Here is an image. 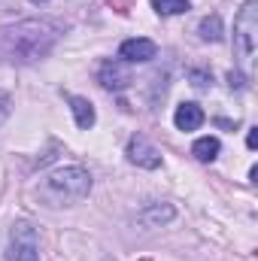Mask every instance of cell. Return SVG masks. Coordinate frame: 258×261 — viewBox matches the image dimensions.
Instances as JSON below:
<instances>
[{"mask_svg":"<svg viewBox=\"0 0 258 261\" xmlns=\"http://www.w3.org/2000/svg\"><path fill=\"white\" fill-rule=\"evenodd\" d=\"M6 110H9V97H6V94L0 91V119L6 116Z\"/></svg>","mask_w":258,"mask_h":261,"instance_id":"2e32d148","label":"cell"},{"mask_svg":"<svg viewBox=\"0 0 258 261\" xmlns=\"http://www.w3.org/2000/svg\"><path fill=\"white\" fill-rule=\"evenodd\" d=\"M128 158L134 161V164H140V167H149V170H155V167L161 164V152H158L146 137H131Z\"/></svg>","mask_w":258,"mask_h":261,"instance_id":"5b68a950","label":"cell"},{"mask_svg":"<svg viewBox=\"0 0 258 261\" xmlns=\"http://www.w3.org/2000/svg\"><path fill=\"white\" fill-rule=\"evenodd\" d=\"M258 40V6L255 3H246L240 9V15L234 18V43H237V52L243 61H249L252 49H255Z\"/></svg>","mask_w":258,"mask_h":261,"instance_id":"3957f363","label":"cell"},{"mask_svg":"<svg viewBox=\"0 0 258 261\" xmlns=\"http://www.w3.org/2000/svg\"><path fill=\"white\" fill-rule=\"evenodd\" d=\"M91 192V176L82 167H61L52 170L49 176H43L37 195L43 197L49 206H67V203H79L82 197Z\"/></svg>","mask_w":258,"mask_h":261,"instance_id":"7a4b0ae2","label":"cell"},{"mask_svg":"<svg viewBox=\"0 0 258 261\" xmlns=\"http://www.w3.org/2000/svg\"><path fill=\"white\" fill-rule=\"evenodd\" d=\"M173 122L179 130H197L203 125V110L197 103H179L176 113H173Z\"/></svg>","mask_w":258,"mask_h":261,"instance_id":"52a82bcc","label":"cell"},{"mask_svg":"<svg viewBox=\"0 0 258 261\" xmlns=\"http://www.w3.org/2000/svg\"><path fill=\"white\" fill-rule=\"evenodd\" d=\"M192 79H194V85H197V88H207V76H203V73H197V70H194Z\"/></svg>","mask_w":258,"mask_h":261,"instance_id":"9a60e30c","label":"cell"},{"mask_svg":"<svg viewBox=\"0 0 258 261\" xmlns=\"http://www.w3.org/2000/svg\"><path fill=\"white\" fill-rule=\"evenodd\" d=\"M152 9L158 15H179L189 12V0H152Z\"/></svg>","mask_w":258,"mask_h":261,"instance_id":"8fae6325","label":"cell"},{"mask_svg":"<svg viewBox=\"0 0 258 261\" xmlns=\"http://www.w3.org/2000/svg\"><path fill=\"white\" fill-rule=\"evenodd\" d=\"M246 146H249V149H255L258 146V128H252L249 134H246Z\"/></svg>","mask_w":258,"mask_h":261,"instance_id":"5bb4252c","label":"cell"},{"mask_svg":"<svg viewBox=\"0 0 258 261\" xmlns=\"http://www.w3.org/2000/svg\"><path fill=\"white\" fill-rule=\"evenodd\" d=\"M34 3H46V0H34Z\"/></svg>","mask_w":258,"mask_h":261,"instance_id":"e0dca14e","label":"cell"},{"mask_svg":"<svg viewBox=\"0 0 258 261\" xmlns=\"http://www.w3.org/2000/svg\"><path fill=\"white\" fill-rule=\"evenodd\" d=\"M70 110H73V116H76V125L82 130H88L94 125V107L85 100V97H70Z\"/></svg>","mask_w":258,"mask_h":261,"instance_id":"ba28073f","label":"cell"},{"mask_svg":"<svg viewBox=\"0 0 258 261\" xmlns=\"http://www.w3.org/2000/svg\"><path fill=\"white\" fill-rule=\"evenodd\" d=\"M219 140L216 137H200L197 143L192 146V152H194V158L197 161H216V155H219Z\"/></svg>","mask_w":258,"mask_h":261,"instance_id":"30bf717a","label":"cell"},{"mask_svg":"<svg viewBox=\"0 0 258 261\" xmlns=\"http://www.w3.org/2000/svg\"><path fill=\"white\" fill-rule=\"evenodd\" d=\"M100 82L107 85V88H125L131 82L128 70H122L119 64H104V70H100Z\"/></svg>","mask_w":258,"mask_h":261,"instance_id":"9c48e42d","label":"cell"},{"mask_svg":"<svg viewBox=\"0 0 258 261\" xmlns=\"http://www.w3.org/2000/svg\"><path fill=\"white\" fill-rule=\"evenodd\" d=\"M228 79H231V88H243V76H240V73H234V70H231V73H228Z\"/></svg>","mask_w":258,"mask_h":261,"instance_id":"4fadbf2b","label":"cell"},{"mask_svg":"<svg viewBox=\"0 0 258 261\" xmlns=\"http://www.w3.org/2000/svg\"><path fill=\"white\" fill-rule=\"evenodd\" d=\"M58 43V28L49 21H18L0 28V61L31 64L52 52Z\"/></svg>","mask_w":258,"mask_h":261,"instance_id":"6da1fadb","label":"cell"},{"mask_svg":"<svg viewBox=\"0 0 258 261\" xmlns=\"http://www.w3.org/2000/svg\"><path fill=\"white\" fill-rule=\"evenodd\" d=\"M200 37L203 40H222V21H219V15H210V18H203L200 21Z\"/></svg>","mask_w":258,"mask_h":261,"instance_id":"7c38bea8","label":"cell"},{"mask_svg":"<svg viewBox=\"0 0 258 261\" xmlns=\"http://www.w3.org/2000/svg\"><path fill=\"white\" fill-rule=\"evenodd\" d=\"M9 261H40V240L31 225H15L12 228V246H9Z\"/></svg>","mask_w":258,"mask_h":261,"instance_id":"277c9868","label":"cell"},{"mask_svg":"<svg viewBox=\"0 0 258 261\" xmlns=\"http://www.w3.org/2000/svg\"><path fill=\"white\" fill-rule=\"evenodd\" d=\"M155 52H158V46H155L152 40H146V37L128 40V43H122V49H119V55H122L125 61H131V64H146V61L155 58Z\"/></svg>","mask_w":258,"mask_h":261,"instance_id":"8992f818","label":"cell"}]
</instances>
